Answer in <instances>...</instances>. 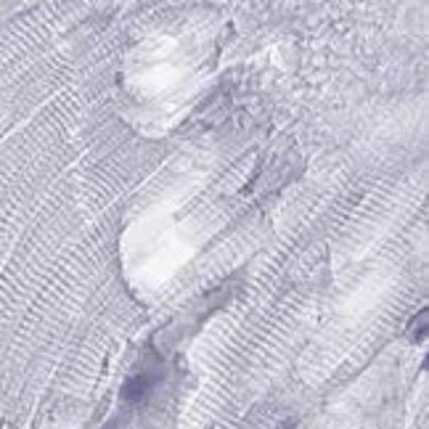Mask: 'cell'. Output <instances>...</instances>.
I'll use <instances>...</instances> for the list:
<instances>
[{
	"instance_id": "obj_1",
	"label": "cell",
	"mask_w": 429,
	"mask_h": 429,
	"mask_svg": "<svg viewBox=\"0 0 429 429\" xmlns=\"http://www.w3.org/2000/svg\"><path fill=\"white\" fill-rule=\"evenodd\" d=\"M154 377H149V374H140V377H133V379L125 384V398L130 400V403H138V400H143L146 395H149V389L154 387Z\"/></svg>"
},
{
	"instance_id": "obj_2",
	"label": "cell",
	"mask_w": 429,
	"mask_h": 429,
	"mask_svg": "<svg viewBox=\"0 0 429 429\" xmlns=\"http://www.w3.org/2000/svg\"><path fill=\"white\" fill-rule=\"evenodd\" d=\"M427 318H429V313H427V310H421L419 318H413L408 323V337L413 342H419L421 337H424V331H427Z\"/></svg>"
},
{
	"instance_id": "obj_3",
	"label": "cell",
	"mask_w": 429,
	"mask_h": 429,
	"mask_svg": "<svg viewBox=\"0 0 429 429\" xmlns=\"http://www.w3.org/2000/svg\"><path fill=\"white\" fill-rule=\"evenodd\" d=\"M106 429H117V424H109V427H106Z\"/></svg>"
}]
</instances>
